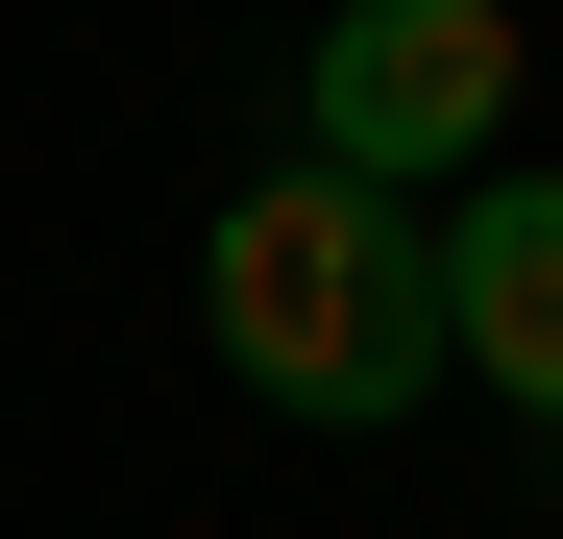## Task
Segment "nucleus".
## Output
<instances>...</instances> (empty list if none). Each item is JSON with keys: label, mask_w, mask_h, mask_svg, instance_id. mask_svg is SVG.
I'll return each mask as SVG.
<instances>
[{"label": "nucleus", "mask_w": 563, "mask_h": 539, "mask_svg": "<svg viewBox=\"0 0 563 539\" xmlns=\"http://www.w3.org/2000/svg\"><path fill=\"white\" fill-rule=\"evenodd\" d=\"M197 319H221V369L295 441H393L441 393V245H417V197H367V172H245L197 221Z\"/></svg>", "instance_id": "nucleus-1"}, {"label": "nucleus", "mask_w": 563, "mask_h": 539, "mask_svg": "<svg viewBox=\"0 0 563 539\" xmlns=\"http://www.w3.org/2000/svg\"><path fill=\"white\" fill-rule=\"evenodd\" d=\"M515 99H539L515 0H319V50H295V172H367V197H465Z\"/></svg>", "instance_id": "nucleus-2"}, {"label": "nucleus", "mask_w": 563, "mask_h": 539, "mask_svg": "<svg viewBox=\"0 0 563 539\" xmlns=\"http://www.w3.org/2000/svg\"><path fill=\"white\" fill-rule=\"evenodd\" d=\"M417 245H441V393H490L515 441H563V172L490 147L465 197H417Z\"/></svg>", "instance_id": "nucleus-3"}]
</instances>
